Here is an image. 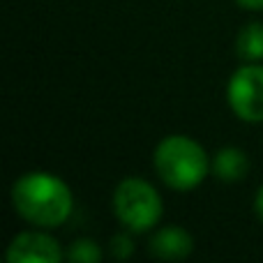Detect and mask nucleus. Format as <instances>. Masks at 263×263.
<instances>
[{
    "label": "nucleus",
    "mask_w": 263,
    "mask_h": 263,
    "mask_svg": "<svg viewBox=\"0 0 263 263\" xmlns=\"http://www.w3.org/2000/svg\"><path fill=\"white\" fill-rule=\"evenodd\" d=\"M254 210H256V215H259V219H261V224H263V187L259 192H256V199H254Z\"/></svg>",
    "instance_id": "f8f14e48"
},
{
    "label": "nucleus",
    "mask_w": 263,
    "mask_h": 263,
    "mask_svg": "<svg viewBox=\"0 0 263 263\" xmlns=\"http://www.w3.org/2000/svg\"><path fill=\"white\" fill-rule=\"evenodd\" d=\"M229 106L245 123H263V65L247 63L231 74L227 86Z\"/></svg>",
    "instance_id": "20e7f679"
},
{
    "label": "nucleus",
    "mask_w": 263,
    "mask_h": 263,
    "mask_svg": "<svg viewBox=\"0 0 263 263\" xmlns=\"http://www.w3.org/2000/svg\"><path fill=\"white\" fill-rule=\"evenodd\" d=\"M5 259L9 263H58L65 259V252L49 233L23 231L12 238Z\"/></svg>",
    "instance_id": "39448f33"
},
{
    "label": "nucleus",
    "mask_w": 263,
    "mask_h": 263,
    "mask_svg": "<svg viewBox=\"0 0 263 263\" xmlns=\"http://www.w3.org/2000/svg\"><path fill=\"white\" fill-rule=\"evenodd\" d=\"M194 250V240L192 236L185 231V229L176 227H162L153 238H150V252L153 256L157 259H164V261H180V259H187Z\"/></svg>",
    "instance_id": "423d86ee"
},
{
    "label": "nucleus",
    "mask_w": 263,
    "mask_h": 263,
    "mask_svg": "<svg viewBox=\"0 0 263 263\" xmlns=\"http://www.w3.org/2000/svg\"><path fill=\"white\" fill-rule=\"evenodd\" d=\"M65 259H69L74 263H100L102 250L95 240L81 238V240H74L72 245H69V250L65 252Z\"/></svg>",
    "instance_id": "1a4fd4ad"
},
{
    "label": "nucleus",
    "mask_w": 263,
    "mask_h": 263,
    "mask_svg": "<svg viewBox=\"0 0 263 263\" xmlns=\"http://www.w3.org/2000/svg\"><path fill=\"white\" fill-rule=\"evenodd\" d=\"M153 162L159 180L176 192H190L199 187L210 171L205 150L185 134H171L159 141Z\"/></svg>",
    "instance_id": "f03ea898"
},
{
    "label": "nucleus",
    "mask_w": 263,
    "mask_h": 263,
    "mask_svg": "<svg viewBox=\"0 0 263 263\" xmlns=\"http://www.w3.org/2000/svg\"><path fill=\"white\" fill-rule=\"evenodd\" d=\"M162 196L143 178H125L114 192V213L132 233H145L162 219Z\"/></svg>",
    "instance_id": "7ed1b4c3"
},
{
    "label": "nucleus",
    "mask_w": 263,
    "mask_h": 263,
    "mask_svg": "<svg viewBox=\"0 0 263 263\" xmlns=\"http://www.w3.org/2000/svg\"><path fill=\"white\" fill-rule=\"evenodd\" d=\"M210 171L215 173V178H219V180H224V182H236L247 176V171H250V159L238 148H222L215 155L213 164H210Z\"/></svg>",
    "instance_id": "0eeeda50"
},
{
    "label": "nucleus",
    "mask_w": 263,
    "mask_h": 263,
    "mask_svg": "<svg viewBox=\"0 0 263 263\" xmlns=\"http://www.w3.org/2000/svg\"><path fill=\"white\" fill-rule=\"evenodd\" d=\"M236 53H238V58L247 60V63H259V60H263V23L252 21L238 32Z\"/></svg>",
    "instance_id": "6e6552de"
},
{
    "label": "nucleus",
    "mask_w": 263,
    "mask_h": 263,
    "mask_svg": "<svg viewBox=\"0 0 263 263\" xmlns=\"http://www.w3.org/2000/svg\"><path fill=\"white\" fill-rule=\"evenodd\" d=\"M242 9H252V12H259L263 9V0H236Z\"/></svg>",
    "instance_id": "9b49d317"
},
{
    "label": "nucleus",
    "mask_w": 263,
    "mask_h": 263,
    "mask_svg": "<svg viewBox=\"0 0 263 263\" xmlns=\"http://www.w3.org/2000/svg\"><path fill=\"white\" fill-rule=\"evenodd\" d=\"M132 252H134V247H132V240L127 236H116L111 240V254L118 256V259H127Z\"/></svg>",
    "instance_id": "9d476101"
},
{
    "label": "nucleus",
    "mask_w": 263,
    "mask_h": 263,
    "mask_svg": "<svg viewBox=\"0 0 263 263\" xmlns=\"http://www.w3.org/2000/svg\"><path fill=\"white\" fill-rule=\"evenodd\" d=\"M14 210L35 227L53 229L72 215V192L58 176L44 171L23 173L12 185Z\"/></svg>",
    "instance_id": "f257e3e1"
}]
</instances>
